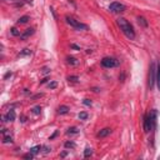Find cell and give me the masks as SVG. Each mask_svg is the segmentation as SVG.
Masks as SVG:
<instances>
[{
    "mask_svg": "<svg viewBox=\"0 0 160 160\" xmlns=\"http://www.w3.org/2000/svg\"><path fill=\"white\" fill-rule=\"evenodd\" d=\"M93 155V149L91 148H86L85 150H84V156L85 158H89V156H91Z\"/></svg>",
    "mask_w": 160,
    "mask_h": 160,
    "instance_id": "cell-13",
    "label": "cell"
},
{
    "mask_svg": "<svg viewBox=\"0 0 160 160\" xmlns=\"http://www.w3.org/2000/svg\"><path fill=\"white\" fill-rule=\"evenodd\" d=\"M56 135H58V131H55V133H54L53 135H51V136H50V140H51V139H54V138H55V136H56Z\"/></svg>",
    "mask_w": 160,
    "mask_h": 160,
    "instance_id": "cell-30",
    "label": "cell"
},
{
    "mask_svg": "<svg viewBox=\"0 0 160 160\" xmlns=\"http://www.w3.org/2000/svg\"><path fill=\"white\" fill-rule=\"evenodd\" d=\"M155 81H156V68H155V64L153 63L149 68V79H148V88L150 90L154 88Z\"/></svg>",
    "mask_w": 160,
    "mask_h": 160,
    "instance_id": "cell-3",
    "label": "cell"
},
{
    "mask_svg": "<svg viewBox=\"0 0 160 160\" xmlns=\"http://www.w3.org/2000/svg\"><path fill=\"white\" fill-rule=\"evenodd\" d=\"M49 72H50V69H49V68H46V67L43 68V74H48Z\"/></svg>",
    "mask_w": 160,
    "mask_h": 160,
    "instance_id": "cell-28",
    "label": "cell"
},
{
    "mask_svg": "<svg viewBox=\"0 0 160 160\" xmlns=\"http://www.w3.org/2000/svg\"><path fill=\"white\" fill-rule=\"evenodd\" d=\"M29 16H28V15H24V16H21L20 19H19V20H18V24H25V23H28V21H29Z\"/></svg>",
    "mask_w": 160,
    "mask_h": 160,
    "instance_id": "cell-12",
    "label": "cell"
},
{
    "mask_svg": "<svg viewBox=\"0 0 160 160\" xmlns=\"http://www.w3.org/2000/svg\"><path fill=\"white\" fill-rule=\"evenodd\" d=\"M83 103H84L85 105H88V106H90V105H91V101L89 100V99H84V101H83Z\"/></svg>",
    "mask_w": 160,
    "mask_h": 160,
    "instance_id": "cell-27",
    "label": "cell"
},
{
    "mask_svg": "<svg viewBox=\"0 0 160 160\" xmlns=\"http://www.w3.org/2000/svg\"><path fill=\"white\" fill-rule=\"evenodd\" d=\"M88 116H89L88 113L83 111V113H80V114H79V119H80V120H86V119H88Z\"/></svg>",
    "mask_w": 160,
    "mask_h": 160,
    "instance_id": "cell-16",
    "label": "cell"
},
{
    "mask_svg": "<svg viewBox=\"0 0 160 160\" xmlns=\"http://www.w3.org/2000/svg\"><path fill=\"white\" fill-rule=\"evenodd\" d=\"M11 34L14 36H20V31H19L16 28H13V29H11Z\"/></svg>",
    "mask_w": 160,
    "mask_h": 160,
    "instance_id": "cell-23",
    "label": "cell"
},
{
    "mask_svg": "<svg viewBox=\"0 0 160 160\" xmlns=\"http://www.w3.org/2000/svg\"><path fill=\"white\" fill-rule=\"evenodd\" d=\"M33 158H34V154H31L30 152H29V154L24 155V159H33Z\"/></svg>",
    "mask_w": 160,
    "mask_h": 160,
    "instance_id": "cell-26",
    "label": "cell"
},
{
    "mask_svg": "<svg viewBox=\"0 0 160 160\" xmlns=\"http://www.w3.org/2000/svg\"><path fill=\"white\" fill-rule=\"evenodd\" d=\"M156 83H158V88L160 90V65L156 68Z\"/></svg>",
    "mask_w": 160,
    "mask_h": 160,
    "instance_id": "cell-15",
    "label": "cell"
},
{
    "mask_svg": "<svg viewBox=\"0 0 160 160\" xmlns=\"http://www.w3.org/2000/svg\"><path fill=\"white\" fill-rule=\"evenodd\" d=\"M3 143H4V144H8V143H13V138H11V136H6V135H4Z\"/></svg>",
    "mask_w": 160,
    "mask_h": 160,
    "instance_id": "cell-19",
    "label": "cell"
},
{
    "mask_svg": "<svg viewBox=\"0 0 160 160\" xmlns=\"http://www.w3.org/2000/svg\"><path fill=\"white\" fill-rule=\"evenodd\" d=\"M67 23L69 25H72L74 29H76V30H88V25L86 24H83V23H80L79 20H76V19H74L72 16H67Z\"/></svg>",
    "mask_w": 160,
    "mask_h": 160,
    "instance_id": "cell-4",
    "label": "cell"
},
{
    "mask_svg": "<svg viewBox=\"0 0 160 160\" xmlns=\"http://www.w3.org/2000/svg\"><path fill=\"white\" fill-rule=\"evenodd\" d=\"M118 25H119L120 30L123 31V34H124L126 38H128V39L133 40L134 38H135L134 28H133V25H131L128 20H126V19H124V18H119V19H118Z\"/></svg>",
    "mask_w": 160,
    "mask_h": 160,
    "instance_id": "cell-1",
    "label": "cell"
},
{
    "mask_svg": "<svg viewBox=\"0 0 160 160\" xmlns=\"http://www.w3.org/2000/svg\"><path fill=\"white\" fill-rule=\"evenodd\" d=\"M70 46H72L73 49H75V50H80V48H79V46H78V45H75V44H72Z\"/></svg>",
    "mask_w": 160,
    "mask_h": 160,
    "instance_id": "cell-29",
    "label": "cell"
},
{
    "mask_svg": "<svg viewBox=\"0 0 160 160\" xmlns=\"http://www.w3.org/2000/svg\"><path fill=\"white\" fill-rule=\"evenodd\" d=\"M30 54H31V50L30 49H24L20 54H19V56H25V55H30Z\"/></svg>",
    "mask_w": 160,
    "mask_h": 160,
    "instance_id": "cell-20",
    "label": "cell"
},
{
    "mask_svg": "<svg viewBox=\"0 0 160 160\" xmlns=\"http://www.w3.org/2000/svg\"><path fill=\"white\" fill-rule=\"evenodd\" d=\"M101 65L104 68H114V67L119 65V62L114 58H104L101 60Z\"/></svg>",
    "mask_w": 160,
    "mask_h": 160,
    "instance_id": "cell-6",
    "label": "cell"
},
{
    "mask_svg": "<svg viewBox=\"0 0 160 160\" xmlns=\"http://www.w3.org/2000/svg\"><path fill=\"white\" fill-rule=\"evenodd\" d=\"M69 110H70L69 106H67V105H60V106L58 108V113H59V114H62V115L68 114Z\"/></svg>",
    "mask_w": 160,
    "mask_h": 160,
    "instance_id": "cell-10",
    "label": "cell"
},
{
    "mask_svg": "<svg viewBox=\"0 0 160 160\" xmlns=\"http://www.w3.org/2000/svg\"><path fill=\"white\" fill-rule=\"evenodd\" d=\"M78 133H79V130H78V128H75V126H73V128H69L68 131H67L68 135H70V134H78Z\"/></svg>",
    "mask_w": 160,
    "mask_h": 160,
    "instance_id": "cell-14",
    "label": "cell"
},
{
    "mask_svg": "<svg viewBox=\"0 0 160 160\" xmlns=\"http://www.w3.org/2000/svg\"><path fill=\"white\" fill-rule=\"evenodd\" d=\"M34 31H35V30H34V28H30V29H26L24 34H21V35H20V38H21L23 40H26L28 38L31 36L33 34H34Z\"/></svg>",
    "mask_w": 160,
    "mask_h": 160,
    "instance_id": "cell-9",
    "label": "cell"
},
{
    "mask_svg": "<svg viewBox=\"0 0 160 160\" xmlns=\"http://www.w3.org/2000/svg\"><path fill=\"white\" fill-rule=\"evenodd\" d=\"M56 86H58V83H56V81H51V83L49 84V88H50V89H55Z\"/></svg>",
    "mask_w": 160,
    "mask_h": 160,
    "instance_id": "cell-25",
    "label": "cell"
},
{
    "mask_svg": "<svg viewBox=\"0 0 160 160\" xmlns=\"http://www.w3.org/2000/svg\"><path fill=\"white\" fill-rule=\"evenodd\" d=\"M156 123V111L153 110L150 113V115H145L144 116V131L145 133H149Z\"/></svg>",
    "mask_w": 160,
    "mask_h": 160,
    "instance_id": "cell-2",
    "label": "cell"
},
{
    "mask_svg": "<svg viewBox=\"0 0 160 160\" xmlns=\"http://www.w3.org/2000/svg\"><path fill=\"white\" fill-rule=\"evenodd\" d=\"M64 145H65V148H67V149H74L75 148V143L74 142H67Z\"/></svg>",
    "mask_w": 160,
    "mask_h": 160,
    "instance_id": "cell-17",
    "label": "cell"
},
{
    "mask_svg": "<svg viewBox=\"0 0 160 160\" xmlns=\"http://www.w3.org/2000/svg\"><path fill=\"white\" fill-rule=\"evenodd\" d=\"M125 5L124 4H121L119 1H114V3H111L110 5H109V10L111 13H115V14H120V13H123L125 11Z\"/></svg>",
    "mask_w": 160,
    "mask_h": 160,
    "instance_id": "cell-5",
    "label": "cell"
},
{
    "mask_svg": "<svg viewBox=\"0 0 160 160\" xmlns=\"http://www.w3.org/2000/svg\"><path fill=\"white\" fill-rule=\"evenodd\" d=\"M3 119H4V121H14V120H15V111L9 110L8 114L3 116Z\"/></svg>",
    "mask_w": 160,
    "mask_h": 160,
    "instance_id": "cell-7",
    "label": "cell"
},
{
    "mask_svg": "<svg viewBox=\"0 0 160 160\" xmlns=\"http://www.w3.org/2000/svg\"><path fill=\"white\" fill-rule=\"evenodd\" d=\"M68 80H69V81H72V83H78L79 78H78V76H75V75H74V76H69Z\"/></svg>",
    "mask_w": 160,
    "mask_h": 160,
    "instance_id": "cell-24",
    "label": "cell"
},
{
    "mask_svg": "<svg viewBox=\"0 0 160 160\" xmlns=\"http://www.w3.org/2000/svg\"><path fill=\"white\" fill-rule=\"evenodd\" d=\"M9 76H11V73H8V74L5 75V79H6V78H9Z\"/></svg>",
    "mask_w": 160,
    "mask_h": 160,
    "instance_id": "cell-32",
    "label": "cell"
},
{
    "mask_svg": "<svg viewBox=\"0 0 160 160\" xmlns=\"http://www.w3.org/2000/svg\"><path fill=\"white\" fill-rule=\"evenodd\" d=\"M68 63L72 64V65H76L79 62H78V60L75 59V58H68Z\"/></svg>",
    "mask_w": 160,
    "mask_h": 160,
    "instance_id": "cell-21",
    "label": "cell"
},
{
    "mask_svg": "<svg viewBox=\"0 0 160 160\" xmlns=\"http://www.w3.org/2000/svg\"><path fill=\"white\" fill-rule=\"evenodd\" d=\"M40 150H41L40 147H34V148H31V149H30V153H31V154H34V155H36L38 153H40Z\"/></svg>",
    "mask_w": 160,
    "mask_h": 160,
    "instance_id": "cell-18",
    "label": "cell"
},
{
    "mask_svg": "<svg viewBox=\"0 0 160 160\" xmlns=\"http://www.w3.org/2000/svg\"><path fill=\"white\" fill-rule=\"evenodd\" d=\"M111 134V129L110 128H104V129H101L99 133L96 134V136L98 138H105V136H108V135H110Z\"/></svg>",
    "mask_w": 160,
    "mask_h": 160,
    "instance_id": "cell-8",
    "label": "cell"
},
{
    "mask_svg": "<svg viewBox=\"0 0 160 160\" xmlns=\"http://www.w3.org/2000/svg\"><path fill=\"white\" fill-rule=\"evenodd\" d=\"M31 110H33V113H34V114H36V115H38V114H40L41 108H40V106H34Z\"/></svg>",
    "mask_w": 160,
    "mask_h": 160,
    "instance_id": "cell-22",
    "label": "cell"
},
{
    "mask_svg": "<svg viewBox=\"0 0 160 160\" xmlns=\"http://www.w3.org/2000/svg\"><path fill=\"white\" fill-rule=\"evenodd\" d=\"M138 23H139V25H142V26H144V28L148 26V21L145 20V18H143V16H139V18H138Z\"/></svg>",
    "mask_w": 160,
    "mask_h": 160,
    "instance_id": "cell-11",
    "label": "cell"
},
{
    "mask_svg": "<svg viewBox=\"0 0 160 160\" xmlns=\"http://www.w3.org/2000/svg\"><path fill=\"white\" fill-rule=\"evenodd\" d=\"M43 95H44V94H38V95H35V96H34V99H36V98H41Z\"/></svg>",
    "mask_w": 160,
    "mask_h": 160,
    "instance_id": "cell-31",
    "label": "cell"
}]
</instances>
